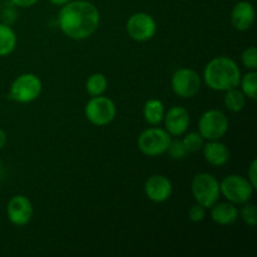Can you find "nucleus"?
<instances>
[{
    "label": "nucleus",
    "mask_w": 257,
    "mask_h": 257,
    "mask_svg": "<svg viewBox=\"0 0 257 257\" xmlns=\"http://www.w3.org/2000/svg\"><path fill=\"white\" fill-rule=\"evenodd\" d=\"M33 205L27 196H13L7 205V216L10 223L17 227L28 225L33 217Z\"/></svg>",
    "instance_id": "11"
},
{
    "label": "nucleus",
    "mask_w": 257,
    "mask_h": 257,
    "mask_svg": "<svg viewBox=\"0 0 257 257\" xmlns=\"http://www.w3.org/2000/svg\"><path fill=\"white\" fill-rule=\"evenodd\" d=\"M166 153H168V156H170L172 160H176V161L183 160V158L187 156V151H186L185 146H183L182 140H178V138H176V140H171L170 145H168V148H167V152Z\"/></svg>",
    "instance_id": "24"
},
{
    "label": "nucleus",
    "mask_w": 257,
    "mask_h": 257,
    "mask_svg": "<svg viewBox=\"0 0 257 257\" xmlns=\"http://www.w3.org/2000/svg\"><path fill=\"white\" fill-rule=\"evenodd\" d=\"M228 118L222 110L208 109L198 119V133L206 141H218L228 131Z\"/></svg>",
    "instance_id": "8"
},
{
    "label": "nucleus",
    "mask_w": 257,
    "mask_h": 257,
    "mask_svg": "<svg viewBox=\"0 0 257 257\" xmlns=\"http://www.w3.org/2000/svg\"><path fill=\"white\" fill-rule=\"evenodd\" d=\"M255 188L250 181L241 175H230L220 182V193L233 205H243L248 202Z\"/></svg>",
    "instance_id": "7"
},
{
    "label": "nucleus",
    "mask_w": 257,
    "mask_h": 257,
    "mask_svg": "<svg viewBox=\"0 0 257 257\" xmlns=\"http://www.w3.org/2000/svg\"><path fill=\"white\" fill-rule=\"evenodd\" d=\"M125 30L131 39L136 42H148L157 33V22L151 14L138 12L131 15L125 23Z\"/></svg>",
    "instance_id": "10"
},
{
    "label": "nucleus",
    "mask_w": 257,
    "mask_h": 257,
    "mask_svg": "<svg viewBox=\"0 0 257 257\" xmlns=\"http://www.w3.org/2000/svg\"><path fill=\"white\" fill-rule=\"evenodd\" d=\"M206 162L213 167H222L230 160V151L225 143L218 141H207L202 147Z\"/></svg>",
    "instance_id": "15"
},
{
    "label": "nucleus",
    "mask_w": 257,
    "mask_h": 257,
    "mask_svg": "<svg viewBox=\"0 0 257 257\" xmlns=\"http://www.w3.org/2000/svg\"><path fill=\"white\" fill-rule=\"evenodd\" d=\"M238 85H241V90L246 98L255 100L257 97V72L256 70H248L246 74L241 75Z\"/></svg>",
    "instance_id": "21"
},
{
    "label": "nucleus",
    "mask_w": 257,
    "mask_h": 257,
    "mask_svg": "<svg viewBox=\"0 0 257 257\" xmlns=\"http://www.w3.org/2000/svg\"><path fill=\"white\" fill-rule=\"evenodd\" d=\"M255 8L247 0L238 2L231 12V23L232 27L238 32H246L251 29L255 23Z\"/></svg>",
    "instance_id": "14"
},
{
    "label": "nucleus",
    "mask_w": 257,
    "mask_h": 257,
    "mask_svg": "<svg viewBox=\"0 0 257 257\" xmlns=\"http://www.w3.org/2000/svg\"><path fill=\"white\" fill-rule=\"evenodd\" d=\"M100 23V13L87 0H70L58 14V25L63 34L73 40H84L94 34Z\"/></svg>",
    "instance_id": "1"
},
{
    "label": "nucleus",
    "mask_w": 257,
    "mask_h": 257,
    "mask_svg": "<svg viewBox=\"0 0 257 257\" xmlns=\"http://www.w3.org/2000/svg\"><path fill=\"white\" fill-rule=\"evenodd\" d=\"M9 2L18 8H30L34 7L39 0H9Z\"/></svg>",
    "instance_id": "28"
},
{
    "label": "nucleus",
    "mask_w": 257,
    "mask_h": 257,
    "mask_svg": "<svg viewBox=\"0 0 257 257\" xmlns=\"http://www.w3.org/2000/svg\"><path fill=\"white\" fill-rule=\"evenodd\" d=\"M172 137L165 128L153 125L141 133L137 140V146L141 153L147 157H158L167 152Z\"/></svg>",
    "instance_id": "5"
},
{
    "label": "nucleus",
    "mask_w": 257,
    "mask_h": 257,
    "mask_svg": "<svg viewBox=\"0 0 257 257\" xmlns=\"http://www.w3.org/2000/svg\"><path fill=\"white\" fill-rule=\"evenodd\" d=\"M17 34L7 23H0V57H8L17 48Z\"/></svg>",
    "instance_id": "18"
},
{
    "label": "nucleus",
    "mask_w": 257,
    "mask_h": 257,
    "mask_svg": "<svg viewBox=\"0 0 257 257\" xmlns=\"http://www.w3.org/2000/svg\"><path fill=\"white\" fill-rule=\"evenodd\" d=\"M48 2H49L50 4L55 5V7H63V5L67 4V3L70 2V0H48Z\"/></svg>",
    "instance_id": "30"
},
{
    "label": "nucleus",
    "mask_w": 257,
    "mask_h": 257,
    "mask_svg": "<svg viewBox=\"0 0 257 257\" xmlns=\"http://www.w3.org/2000/svg\"><path fill=\"white\" fill-rule=\"evenodd\" d=\"M202 78L210 89L216 92H226L238 87L241 70L235 60L221 55L213 58L206 64Z\"/></svg>",
    "instance_id": "2"
},
{
    "label": "nucleus",
    "mask_w": 257,
    "mask_h": 257,
    "mask_svg": "<svg viewBox=\"0 0 257 257\" xmlns=\"http://www.w3.org/2000/svg\"><path fill=\"white\" fill-rule=\"evenodd\" d=\"M206 210L207 208L201 206L200 203H196V205L191 206V208L188 210V220L191 222H201V221L205 220Z\"/></svg>",
    "instance_id": "26"
},
{
    "label": "nucleus",
    "mask_w": 257,
    "mask_h": 257,
    "mask_svg": "<svg viewBox=\"0 0 257 257\" xmlns=\"http://www.w3.org/2000/svg\"><path fill=\"white\" fill-rule=\"evenodd\" d=\"M43 84L40 78L34 73H24L13 80L9 89V99L20 104L34 102L42 93Z\"/></svg>",
    "instance_id": "3"
},
{
    "label": "nucleus",
    "mask_w": 257,
    "mask_h": 257,
    "mask_svg": "<svg viewBox=\"0 0 257 257\" xmlns=\"http://www.w3.org/2000/svg\"><path fill=\"white\" fill-rule=\"evenodd\" d=\"M0 167H2V160H0Z\"/></svg>",
    "instance_id": "31"
},
{
    "label": "nucleus",
    "mask_w": 257,
    "mask_h": 257,
    "mask_svg": "<svg viewBox=\"0 0 257 257\" xmlns=\"http://www.w3.org/2000/svg\"><path fill=\"white\" fill-rule=\"evenodd\" d=\"M185 137L182 138L183 146H185L187 153H195L198 151L202 150L203 145H205V140H203L202 136L198 132H186Z\"/></svg>",
    "instance_id": "22"
},
{
    "label": "nucleus",
    "mask_w": 257,
    "mask_h": 257,
    "mask_svg": "<svg viewBox=\"0 0 257 257\" xmlns=\"http://www.w3.org/2000/svg\"><path fill=\"white\" fill-rule=\"evenodd\" d=\"M172 183L166 176L153 175L145 183V193L155 203L166 202L172 195Z\"/></svg>",
    "instance_id": "13"
},
{
    "label": "nucleus",
    "mask_w": 257,
    "mask_h": 257,
    "mask_svg": "<svg viewBox=\"0 0 257 257\" xmlns=\"http://www.w3.org/2000/svg\"><path fill=\"white\" fill-rule=\"evenodd\" d=\"M84 115L88 122L97 127H104L112 123L117 115V107L110 98L104 95L92 97L84 107Z\"/></svg>",
    "instance_id": "6"
},
{
    "label": "nucleus",
    "mask_w": 257,
    "mask_h": 257,
    "mask_svg": "<svg viewBox=\"0 0 257 257\" xmlns=\"http://www.w3.org/2000/svg\"><path fill=\"white\" fill-rule=\"evenodd\" d=\"M165 113V104L157 98H151L143 105V118L151 125H160L163 122Z\"/></svg>",
    "instance_id": "17"
},
{
    "label": "nucleus",
    "mask_w": 257,
    "mask_h": 257,
    "mask_svg": "<svg viewBox=\"0 0 257 257\" xmlns=\"http://www.w3.org/2000/svg\"><path fill=\"white\" fill-rule=\"evenodd\" d=\"M211 218L220 226H230L238 218V210L236 205L231 202H221L211 207Z\"/></svg>",
    "instance_id": "16"
},
{
    "label": "nucleus",
    "mask_w": 257,
    "mask_h": 257,
    "mask_svg": "<svg viewBox=\"0 0 257 257\" xmlns=\"http://www.w3.org/2000/svg\"><path fill=\"white\" fill-rule=\"evenodd\" d=\"M241 62L248 70H257V49L256 47H248L241 54Z\"/></svg>",
    "instance_id": "25"
},
{
    "label": "nucleus",
    "mask_w": 257,
    "mask_h": 257,
    "mask_svg": "<svg viewBox=\"0 0 257 257\" xmlns=\"http://www.w3.org/2000/svg\"><path fill=\"white\" fill-rule=\"evenodd\" d=\"M108 88L107 77L102 73H93L88 77L85 82V90L90 97H98L103 95Z\"/></svg>",
    "instance_id": "19"
},
{
    "label": "nucleus",
    "mask_w": 257,
    "mask_h": 257,
    "mask_svg": "<svg viewBox=\"0 0 257 257\" xmlns=\"http://www.w3.org/2000/svg\"><path fill=\"white\" fill-rule=\"evenodd\" d=\"M202 78L196 70L191 68H180L173 73L171 78V88L177 97L192 98L200 92Z\"/></svg>",
    "instance_id": "9"
},
{
    "label": "nucleus",
    "mask_w": 257,
    "mask_h": 257,
    "mask_svg": "<svg viewBox=\"0 0 257 257\" xmlns=\"http://www.w3.org/2000/svg\"><path fill=\"white\" fill-rule=\"evenodd\" d=\"M247 178L248 181H250V183L252 185V187L257 188V161L253 160L252 162H251L250 167H248V171H247Z\"/></svg>",
    "instance_id": "27"
},
{
    "label": "nucleus",
    "mask_w": 257,
    "mask_h": 257,
    "mask_svg": "<svg viewBox=\"0 0 257 257\" xmlns=\"http://www.w3.org/2000/svg\"><path fill=\"white\" fill-rule=\"evenodd\" d=\"M191 191L196 202L205 208H211L220 198V182L215 176L207 172H201L193 177Z\"/></svg>",
    "instance_id": "4"
},
{
    "label": "nucleus",
    "mask_w": 257,
    "mask_h": 257,
    "mask_svg": "<svg viewBox=\"0 0 257 257\" xmlns=\"http://www.w3.org/2000/svg\"><path fill=\"white\" fill-rule=\"evenodd\" d=\"M190 113L182 105H173L166 110L163 123L165 130L171 135V137H181L187 132L190 127Z\"/></svg>",
    "instance_id": "12"
},
{
    "label": "nucleus",
    "mask_w": 257,
    "mask_h": 257,
    "mask_svg": "<svg viewBox=\"0 0 257 257\" xmlns=\"http://www.w3.org/2000/svg\"><path fill=\"white\" fill-rule=\"evenodd\" d=\"M238 217L242 218V221L247 226L255 227L257 225V208L255 203H251L250 201L243 203L241 211H238Z\"/></svg>",
    "instance_id": "23"
},
{
    "label": "nucleus",
    "mask_w": 257,
    "mask_h": 257,
    "mask_svg": "<svg viewBox=\"0 0 257 257\" xmlns=\"http://www.w3.org/2000/svg\"><path fill=\"white\" fill-rule=\"evenodd\" d=\"M7 141H8L7 132L0 128V150H2V148H4V146L7 145Z\"/></svg>",
    "instance_id": "29"
},
{
    "label": "nucleus",
    "mask_w": 257,
    "mask_h": 257,
    "mask_svg": "<svg viewBox=\"0 0 257 257\" xmlns=\"http://www.w3.org/2000/svg\"><path fill=\"white\" fill-rule=\"evenodd\" d=\"M225 98H223V103H225L226 108L233 113L241 112L245 108L246 104V95L243 94L242 90L237 89V87L232 88V89L226 90Z\"/></svg>",
    "instance_id": "20"
},
{
    "label": "nucleus",
    "mask_w": 257,
    "mask_h": 257,
    "mask_svg": "<svg viewBox=\"0 0 257 257\" xmlns=\"http://www.w3.org/2000/svg\"><path fill=\"white\" fill-rule=\"evenodd\" d=\"M181 2H187V0H181Z\"/></svg>",
    "instance_id": "32"
}]
</instances>
